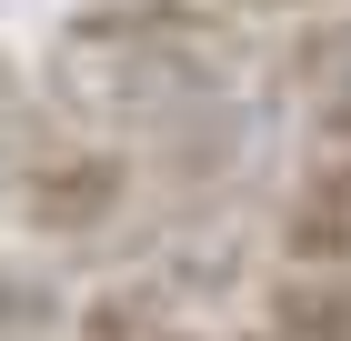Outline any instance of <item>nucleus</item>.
<instances>
[{
	"label": "nucleus",
	"mask_w": 351,
	"mask_h": 341,
	"mask_svg": "<svg viewBox=\"0 0 351 341\" xmlns=\"http://www.w3.org/2000/svg\"><path fill=\"white\" fill-rule=\"evenodd\" d=\"M322 131H331V141H351V60H341V80L322 91Z\"/></svg>",
	"instance_id": "5"
},
{
	"label": "nucleus",
	"mask_w": 351,
	"mask_h": 341,
	"mask_svg": "<svg viewBox=\"0 0 351 341\" xmlns=\"http://www.w3.org/2000/svg\"><path fill=\"white\" fill-rule=\"evenodd\" d=\"M221 10H251L261 21V10H322V0H221Z\"/></svg>",
	"instance_id": "6"
},
{
	"label": "nucleus",
	"mask_w": 351,
	"mask_h": 341,
	"mask_svg": "<svg viewBox=\"0 0 351 341\" xmlns=\"http://www.w3.org/2000/svg\"><path fill=\"white\" fill-rule=\"evenodd\" d=\"M51 331H60L51 281H30V271H0V341H51Z\"/></svg>",
	"instance_id": "4"
},
{
	"label": "nucleus",
	"mask_w": 351,
	"mask_h": 341,
	"mask_svg": "<svg viewBox=\"0 0 351 341\" xmlns=\"http://www.w3.org/2000/svg\"><path fill=\"white\" fill-rule=\"evenodd\" d=\"M241 341H351V271H281Z\"/></svg>",
	"instance_id": "3"
},
{
	"label": "nucleus",
	"mask_w": 351,
	"mask_h": 341,
	"mask_svg": "<svg viewBox=\"0 0 351 341\" xmlns=\"http://www.w3.org/2000/svg\"><path fill=\"white\" fill-rule=\"evenodd\" d=\"M281 251L291 271H351V141L281 201Z\"/></svg>",
	"instance_id": "2"
},
{
	"label": "nucleus",
	"mask_w": 351,
	"mask_h": 341,
	"mask_svg": "<svg viewBox=\"0 0 351 341\" xmlns=\"http://www.w3.org/2000/svg\"><path fill=\"white\" fill-rule=\"evenodd\" d=\"M241 10L221 0H90L51 40V110L81 131H171L231 101Z\"/></svg>",
	"instance_id": "1"
}]
</instances>
